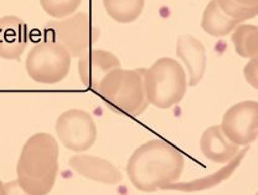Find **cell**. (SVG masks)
<instances>
[{
    "label": "cell",
    "instance_id": "1",
    "mask_svg": "<svg viewBox=\"0 0 258 195\" xmlns=\"http://www.w3.org/2000/svg\"><path fill=\"white\" fill-rule=\"evenodd\" d=\"M184 154L171 143L153 139L137 148L129 158L127 173L138 190L153 193L176 183L184 170Z\"/></svg>",
    "mask_w": 258,
    "mask_h": 195
},
{
    "label": "cell",
    "instance_id": "2",
    "mask_svg": "<svg viewBox=\"0 0 258 195\" xmlns=\"http://www.w3.org/2000/svg\"><path fill=\"white\" fill-rule=\"evenodd\" d=\"M58 143L53 135L36 133L23 147L16 174L18 183L30 195H47L58 173Z\"/></svg>",
    "mask_w": 258,
    "mask_h": 195
},
{
    "label": "cell",
    "instance_id": "3",
    "mask_svg": "<svg viewBox=\"0 0 258 195\" xmlns=\"http://www.w3.org/2000/svg\"><path fill=\"white\" fill-rule=\"evenodd\" d=\"M144 70H113L101 81L96 92L114 112L133 117L142 115L149 105L144 90Z\"/></svg>",
    "mask_w": 258,
    "mask_h": 195
},
{
    "label": "cell",
    "instance_id": "4",
    "mask_svg": "<svg viewBox=\"0 0 258 195\" xmlns=\"http://www.w3.org/2000/svg\"><path fill=\"white\" fill-rule=\"evenodd\" d=\"M143 82L148 102L161 110L179 104L187 91L186 72L171 58H161L145 69Z\"/></svg>",
    "mask_w": 258,
    "mask_h": 195
},
{
    "label": "cell",
    "instance_id": "5",
    "mask_svg": "<svg viewBox=\"0 0 258 195\" xmlns=\"http://www.w3.org/2000/svg\"><path fill=\"white\" fill-rule=\"evenodd\" d=\"M44 30L45 40L57 42L69 51L70 55L77 58L91 50L101 35L87 13H76L62 20L50 21Z\"/></svg>",
    "mask_w": 258,
    "mask_h": 195
},
{
    "label": "cell",
    "instance_id": "6",
    "mask_svg": "<svg viewBox=\"0 0 258 195\" xmlns=\"http://www.w3.org/2000/svg\"><path fill=\"white\" fill-rule=\"evenodd\" d=\"M25 67L35 82L53 85L61 82L69 75L71 55L57 42L42 40L31 48Z\"/></svg>",
    "mask_w": 258,
    "mask_h": 195
},
{
    "label": "cell",
    "instance_id": "7",
    "mask_svg": "<svg viewBox=\"0 0 258 195\" xmlns=\"http://www.w3.org/2000/svg\"><path fill=\"white\" fill-rule=\"evenodd\" d=\"M56 133L67 150L85 152L96 142L97 127L90 113L72 108L57 118Z\"/></svg>",
    "mask_w": 258,
    "mask_h": 195
},
{
    "label": "cell",
    "instance_id": "8",
    "mask_svg": "<svg viewBox=\"0 0 258 195\" xmlns=\"http://www.w3.org/2000/svg\"><path fill=\"white\" fill-rule=\"evenodd\" d=\"M221 131L236 145H248L258 135V102L242 101L228 108L222 117Z\"/></svg>",
    "mask_w": 258,
    "mask_h": 195
},
{
    "label": "cell",
    "instance_id": "9",
    "mask_svg": "<svg viewBox=\"0 0 258 195\" xmlns=\"http://www.w3.org/2000/svg\"><path fill=\"white\" fill-rule=\"evenodd\" d=\"M79 58V75L81 81L85 87L95 92L101 81L109 72L122 67L119 59L114 54L101 48H91Z\"/></svg>",
    "mask_w": 258,
    "mask_h": 195
},
{
    "label": "cell",
    "instance_id": "10",
    "mask_svg": "<svg viewBox=\"0 0 258 195\" xmlns=\"http://www.w3.org/2000/svg\"><path fill=\"white\" fill-rule=\"evenodd\" d=\"M29 41L28 25L15 15L0 18V58L19 60Z\"/></svg>",
    "mask_w": 258,
    "mask_h": 195
},
{
    "label": "cell",
    "instance_id": "11",
    "mask_svg": "<svg viewBox=\"0 0 258 195\" xmlns=\"http://www.w3.org/2000/svg\"><path fill=\"white\" fill-rule=\"evenodd\" d=\"M69 165L82 177L98 183L115 185L123 179L122 173L114 164L99 157L76 154L69 159Z\"/></svg>",
    "mask_w": 258,
    "mask_h": 195
},
{
    "label": "cell",
    "instance_id": "12",
    "mask_svg": "<svg viewBox=\"0 0 258 195\" xmlns=\"http://www.w3.org/2000/svg\"><path fill=\"white\" fill-rule=\"evenodd\" d=\"M176 55L184 61L187 71H189V83L187 85H199V82L203 80L206 64H208L204 45L192 35H181L177 39Z\"/></svg>",
    "mask_w": 258,
    "mask_h": 195
},
{
    "label": "cell",
    "instance_id": "13",
    "mask_svg": "<svg viewBox=\"0 0 258 195\" xmlns=\"http://www.w3.org/2000/svg\"><path fill=\"white\" fill-rule=\"evenodd\" d=\"M200 148L204 156L215 163H228L240 152L238 145L233 144L222 133L221 127L212 126L201 135Z\"/></svg>",
    "mask_w": 258,
    "mask_h": 195
},
{
    "label": "cell",
    "instance_id": "14",
    "mask_svg": "<svg viewBox=\"0 0 258 195\" xmlns=\"http://www.w3.org/2000/svg\"><path fill=\"white\" fill-rule=\"evenodd\" d=\"M249 148H244L243 151L238 152L230 162H228V165L222 168L219 172L214 173V174L208 175V177L200 178V179H195L192 181H189V183H173L166 185L163 190H179V191H186V193H192V191H200L205 190V189L214 188L215 185L220 184L221 181H224L230 178L232 175V173L235 172L236 168L240 165V163L243 159L244 154L248 152Z\"/></svg>",
    "mask_w": 258,
    "mask_h": 195
},
{
    "label": "cell",
    "instance_id": "15",
    "mask_svg": "<svg viewBox=\"0 0 258 195\" xmlns=\"http://www.w3.org/2000/svg\"><path fill=\"white\" fill-rule=\"evenodd\" d=\"M241 21L228 16L220 8L217 0H211L204 10L201 19V29L206 34L215 37H222L231 34Z\"/></svg>",
    "mask_w": 258,
    "mask_h": 195
},
{
    "label": "cell",
    "instance_id": "16",
    "mask_svg": "<svg viewBox=\"0 0 258 195\" xmlns=\"http://www.w3.org/2000/svg\"><path fill=\"white\" fill-rule=\"evenodd\" d=\"M104 9L114 21L133 23L144 9V0H103Z\"/></svg>",
    "mask_w": 258,
    "mask_h": 195
},
{
    "label": "cell",
    "instance_id": "17",
    "mask_svg": "<svg viewBox=\"0 0 258 195\" xmlns=\"http://www.w3.org/2000/svg\"><path fill=\"white\" fill-rule=\"evenodd\" d=\"M232 42L238 55L244 59L258 56V29L254 25L240 24L232 31Z\"/></svg>",
    "mask_w": 258,
    "mask_h": 195
},
{
    "label": "cell",
    "instance_id": "18",
    "mask_svg": "<svg viewBox=\"0 0 258 195\" xmlns=\"http://www.w3.org/2000/svg\"><path fill=\"white\" fill-rule=\"evenodd\" d=\"M217 3L224 13L241 23L258 15V0H217Z\"/></svg>",
    "mask_w": 258,
    "mask_h": 195
},
{
    "label": "cell",
    "instance_id": "19",
    "mask_svg": "<svg viewBox=\"0 0 258 195\" xmlns=\"http://www.w3.org/2000/svg\"><path fill=\"white\" fill-rule=\"evenodd\" d=\"M40 4L47 15L63 19L74 14L82 4V0H40Z\"/></svg>",
    "mask_w": 258,
    "mask_h": 195
},
{
    "label": "cell",
    "instance_id": "20",
    "mask_svg": "<svg viewBox=\"0 0 258 195\" xmlns=\"http://www.w3.org/2000/svg\"><path fill=\"white\" fill-rule=\"evenodd\" d=\"M257 56L252 58L251 61L244 66V77L246 81L253 88H258V65H257Z\"/></svg>",
    "mask_w": 258,
    "mask_h": 195
},
{
    "label": "cell",
    "instance_id": "21",
    "mask_svg": "<svg viewBox=\"0 0 258 195\" xmlns=\"http://www.w3.org/2000/svg\"><path fill=\"white\" fill-rule=\"evenodd\" d=\"M3 195H30L26 193L18 180L9 181V183L3 184Z\"/></svg>",
    "mask_w": 258,
    "mask_h": 195
},
{
    "label": "cell",
    "instance_id": "22",
    "mask_svg": "<svg viewBox=\"0 0 258 195\" xmlns=\"http://www.w3.org/2000/svg\"><path fill=\"white\" fill-rule=\"evenodd\" d=\"M0 195H3V183L0 181Z\"/></svg>",
    "mask_w": 258,
    "mask_h": 195
}]
</instances>
